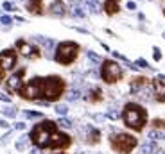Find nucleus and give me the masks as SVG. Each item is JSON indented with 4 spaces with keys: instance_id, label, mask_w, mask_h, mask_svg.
I'll list each match as a JSON object with an SVG mask.
<instances>
[{
    "instance_id": "f3484780",
    "label": "nucleus",
    "mask_w": 165,
    "mask_h": 154,
    "mask_svg": "<svg viewBox=\"0 0 165 154\" xmlns=\"http://www.w3.org/2000/svg\"><path fill=\"white\" fill-rule=\"evenodd\" d=\"M86 142H88L90 145L99 143V142H101V131L95 129V127H90V129H88V135H86Z\"/></svg>"
},
{
    "instance_id": "4468645a",
    "label": "nucleus",
    "mask_w": 165,
    "mask_h": 154,
    "mask_svg": "<svg viewBox=\"0 0 165 154\" xmlns=\"http://www.w3.org/2000/svg\"><path fill=\"white\" fill-rule=\"evenodd\" d=\"M49 13L52 15V16H65L68 11H66V5H65V2L63 0H54L50 5H49Z\"/></svg>"
},
{
    "instance_id": "473e14b6",
    "label": "nucleus",
    "mask_w": 165,
    "mask_h": 154,
    "mask_svg": "<svg viewBox=\"0 0 165 154\" xmlns=\"http://www.w3.org/2000/svg\"><path fill=\"white\" fill-rule=\"evenodd\" d=\"M0 22H2L4 25H9V23L13 22V18H11V16H2V18H0Z\"/></svg>"
},
{
    "instance_id": "dca6fc26",
    "label": "nucleus",
    "mask_w": 165,
    "mask_h": 154,
    "mask_svg": "<svg viewBox=\"0 0 165 154\" xmlns=\"http://www.w3.org/2000/svg\"><path fill=\"white\" fill-rule=\"evenodd\" d=\"M25 7H27V11L32 13V15H43V9H45L43 0H27Z\"/></svg>"
},
{
    "instance_id": "a18cd8bd",
    "label": "nucleus",
    "mask_w": 165,
    "mask_h": 154,
    "mask_svg": "<svg viewBox=\"0 0 165 154\" xmlns=\"http://www.w3.org/2000/svg\"><path fill=\"white\" fill-rule=\"evenodd\" d=\"M163 138H165V136H163Z\"/></svg>"
},
{
    "instance_id": "72a5a7b5",
    "label": "nucleus",
    "mask_w": 165,
    "mask_h": 154,
    "mask_svg": "<svg viewBox=\"0 0 165 154\" xmlns=\"http://www.w3.org/2000/svg\"><path fill=\"white\" fill-rule=\"evenodd\" d=\"M154 59H156V61H160V59H162V52H160V49H158V47H154Z\"/></svg>"
},
{
    "instance_id": "6ab92c4d",
    "label": "nucleus",
    "mask_w": 165,
    "mask_h": 154,
    "mask_svg": "<svg viewBox=\"0 0 165 154\" xmlns=\"http://www.w3.org/2000/svg\"><path fill=\"white\" fill-rule=\"evenodd\" d=\"M140 149H142V154H154L160 147H158L154 142H145V143H142Z\"/></svg>"
},
{
    "instance_id": "f257e3e1",
    "label": "nucleus",
    "mask_w": 165,
    "mask_h": 154,
    "mask_svg": "<svg viewBox=\"0 0 165 154\" xmlns=\"http://www.w3.org/2000/svg\"><path fill=\"white\" fill-rule=\"evenodd\" d=\"M120 116H122L124 126L135 133L144 131V127L147 126V109L138 102H127L124 106Z\"/></svg>"
},
{
    "instance_id": "ddd939ff",
    "label": "nucleus",
    "mask_w": 165,
    "mask_h": 154,
    "mask_svg": "<svg viewBox=\"0 0 165 154\" xmlns=\"http://www.w3.org/2000/svg\"><path fill=\"white\" fill-rule=\"evenodd\" d=\"M147 86H151V81L147 79V77H133L131 79V92L133 93H138V92H142L144 88H147Z\"/></svg>"
},
{
    "instance_id": "423d86ee",
    "label": "nucleus",
    "mask_w": 165,
    "mask_h": 154,
    "mask_svg": "<svg viewBox=\"0 0 165 154\" xmlns=\"http://www.w3.org/2000/svg\"><path fill=\"white\" fill-rule=\"evenodd\" d=\"M43 81L45 77H32L31 81L23 82L18 95L25 100H40L43 99Z\"/></svg>"
},
{
    "instance_id": "5701e85b",
    "label": "nucleus",
    "mask_w": 165,
    "mask_h": 154,
    "mask_svg": "<svg viewBox=\"0 0 165 154\" xmlns=\"http://www.w3.org/2000/svg\"><path fill=\"white\" fill-rule=\"evenodd\" d=\"M2 113H4L5 116L15 118V116H16V109H15V108H4V109H2Z\"/></svg>"
},
{
    "instance_id": "aec40b11",
    "label": "nucleus",
    "mask_w": 165,
    "mask_h": 154,
    "mask_svg": "<svg viewBox=\"0 0 165 154\" xmlns=\"http://www.w3.org/2000/svg\"><path fill=\"white\" fill-rule=\"evenodd\" d=\"M54 111H56L59 116H66V113H68V106H66V104H58V106L54 108Z\"/></svg>"
},
{
    "instance_id": "0eeeda50",
    "label": "nucleus",
    "mask_w": 165,
    "mask_h": 154,
    "mask_svg": "<svg viewBox=\"0 0 165 154\" xmlns=\"http://www.w3.org/2000/svg\"><path fill=\"white\" fill-rule=\"evenodd\" d=\"M101 65V79L106 84H115L122 79V66L113 59H103Z\"/></svg>"
},
{
    "instance_id": "1a4fd4ad",
    "label": "nucleus",
    "mask_w": 165,
    "mask_h": 154,
    "mask_svg": "<svg viewBox=\"0 0 165 154\" xmlns=\"http://www.w3.org/2000/svg\"><path fill=\"white\" fill-rule=\"evenodd\" d=\"M25 68H20V70H16L13 75L9 77L7 81H5V90H7V93H20L22 86H23V75H25Z\"/></svg>"
},
{
    "instance_id": "2f4dec72",
    "label": "nucleus",
    "mask_w": 165,
    "mask_h": 154,
    "mask_svg": "<svg viewBox=\"0 0 165 154\" xmlns=\"http://www.w3.org/2000/svg\"><path fill=\"white\" fill-rule=\"evenodd\" d=\"M135 65H138L140 68H149V65H147V61H145V59H138Z\"/></svg>"
},
{
    "instance_id": "f8f14e48",
    "label": "nucleus",
    "mask_w": 165,
    "mask_h": 154,
    "mask_svg": "<svg viewBox=\"0 0 165 154\" xmlns=\"http://www.w3.org/2000/svg\"><path fill=\"white\" fill-rule=\"evenodd\" d=\"M151 88H153V95L158 102H165V81L156 77L151 81Z\"/></svg>"
},
{
    "instance_id": "c9c22d12",
    "label": "nucleus",
    "mask_w": 165,
    "mask_h": 154,
    "mask_svg": "<svg viewBox=\"0 0 165 154\" xmlns=\"http://www.w3.org/2000/svg\"><path fill=\"white\" fill-rule=\"evenodd\" d=\"M0 100H4V102H11V97L5 95V93H0Z\"/></svg>"
},
{
    "instance_id": "c03bdc74",
    "label": "nucleus",
    "mask_w": 165,
    "mask_h": 154,
    "mask_svg": "<svg viewBox=\"0 0 165 154\" xmlns=\"http://www.w3.org/2000/svg\"><path fill=\"white\" fill-rule=\"evenodd\" d=\"M163 13H165V9H163Z\"/></svg>"
},
{
    "instance_id": "412c9836",
    "label": "nucleus",
    "mask_w": 165,
    "mask_h": 154,
    "mask_svg": "<svg viewBox=\"0 0 165 154\" xmlns=\"http://www.w3.org/2000/svg\"><path fill=\"white\" fill-rule=\"evenodd\" d=\"M151 124H153L154 129H165V120H162V118H154Z\"/></svg>"
},
{
    "instance_id": "7ed1b4c3",
    "label": "nucleus",
    "mask_w": 165,
    "mask_h": 154,
    "mask_svg": "<svg viewBox=\"0 0 165 154\" xmlns=\"http://www.w3.org/2000/svg\"><path fill=\"white\" fill-rule=\"evenodd\" d=\"M65 88H66V82H65L63 77L59 75L45 77V81H43V99L47 102H56L65 93Z\"/></svg>"
},
{
    "instance_id": "393cba45",
    "label": "nucleus",
    "mask_w": 165,
    "mask_h": 154,
    "mask_svg": "<svg viewBox=\"0 0 165 154\" xmlns=\"http://www.w3.org/2000/svg\"><path fill=\"white\" fill-rule=\"evenodd\" d=\"M27 140H29V136H22L20 140L16 142V149H18V151H23V149H25V142H27Z\"/></svg>"
},
{
    "instance_id": "79ce46f5",
    "label": "nucleus",
    "mask_w": 165,
    "mask_h": 154,
    "mask_svg": "<svg viewBox=\"0 0 165 154\" xmlns=\"http://www.w3.org/2000/svg\"><path fill=\"white\" fill-rule=\"evenodd\" d=\"M163 38H165V32H163Z\"/></svg>"
},
{
    "instance_id": "f03ea898",
    "label": "nucleus",
    "mask_w": 165,
    "mask_h": 154,
    "mask_svg": "<svg viewBox=\"0 0 165 154\" xmlns=\"http://www.w3.org/2000/svg\"><path fill=\"white\" fill-rule=\"evenodd\" d=\"M54 131H58V124L49 120V118H43L40 124H36L31 133H29V140L34 143L36 149H49V143H50V136Z\"/></svg>"
},
{
    "instance_id": "b1692460",
    "label": "nucleus",
    "mask_w": 165,
    "mask_h": 154,
    "mask_svg": "<svg viewBox=\"0 0 165 154\" xmlns=\"http://www.w3.org/2000/svg\"><path fill=\"white\" fill-rule=\"evenodd\" d=\"M38 41H40L41 45L45 47V49H52L54 47V41L52 39H45V38H38Z\"/></svg>"
},
{
    "instance_id": "39448f33",
    "label": "nucleus",
    "mask_w": 165,
    "mask_h": 154,
    "mask_svg": "<svg viewBox=\"0 0 165 154\" xmlns=\"http://www.w3.org/2000/svg\"><path fill=\"white\" fill-rule=\"evenodd\" d=\"M77 56H79V45L74 41H63V43H58V47H56L54 59H56V63H59L63 66H68L77 59Z\"/></svg>"
},
{
    "instance_id": "37998d69",
    "label": "nucleus",
    "mask_w": 165,
    "mask_h": 154,
    "mask_svg": "<svg viewBox=\"0 0 165 154\" xmlns=\"http://www.w3.org/2000/svg\"><path fill=\"white\" fill-rule=\"evenodd\" d=\"M58 154H61V152H58Z\"/></svg>"
},
{
    "instance_id": "c85d7f7f",
    "label": "nucleus",
    "mask_w": 165,
    "mask_h": 154,
    "mask_svg": "<svg viewBox=\"0 0 165 154\" xmlns=\"http://www.w3.org/2000/svg\"><path fill=\"white\" fill-rule=\"evenodd\" d=\"M81 97V92L79 90H74V92H70V95H68V100H77Z\"/></svg>"
},
{
    "instance_id": "bb28decb",
    "label": "nucleus",
    "mask_w": 165,
    "mask_h": 154,
    "mask_svg": "<svg viewBox=\"0 0 165 154\" xmlns=\"http://www.w3.org/2000/svg\"><path fill=\"white\" fill-rule=\"evenodd\" d=\"M76 16H79V18H82L84 16V11H82V7L81 5H74V11H72Z\"/></svg>"
},
{
    "instance_id": "c756f323",
    "label": "nucleus",
    "mask_w": 165,
    "mask_h": 154,
    "mask_svg": "<svg viewBox=\"0 0 165 154\" xmlns=\"http://www.w3.org/2000/svg\"><path fill=\"white\" fill-rule=\"evenodd\" d=\"M88 59H92L93 63H103V59L99 58L97 54H93V52H88Z\"/></svg>"
},
{
    "instance_id": "ea45409f",
    "label": "nucleus",
    "mask_w": 165,
    "mask_h": 154,
    "mask_svg": "<svg viewBox=\"0 0 165 154\" xmlns=\"http://www.w3.org/2000/svg\"><path fill=\"white\" fill-rule=\"evenodd\" d=\"M31 154H41V149H32V151H31Z\"/></svg>"
},
{
    "instance_id": "4c0bfd02",
    "label": "nucleus",
    "mask_w": 165,
    "mask_h": 154,
    "mask_svg": "<svg viewBox=\"0 0 165 154\" xmlns=\"http://www.w3.org/2000/svg\"><path fill=\"white\" fill-rule=\"evenodd\" d=\"M127 9L135 11V9H136V4H135V2H127Z\"/></svg>"
},
{
    "instance_id": "6e6552de",
    "label": "nucleus",
    "mask_w": 165,
    "mask_h": 154,
    "mask_svg": "<svg viewBox=\"0 0 165 154\" xmlns=\"http://www.w3.org/2000/svg\"><path fill=\"white\" fill-rule=\"evenodd\" d=\"M72 145V136L63 133V131H54L52 136H50V143H49V149L52 151H65Z\"/></svg>"
},
{
    "instance_id": "e433bc0d",
    "label": "nucleus",
    "mask_w": 165,
    "mask_h": 154,
    "mask_svg": "<svg viewBox=\"0 0 165 154\" xmlns=\"http://www.w3.org/2000/svg\"><path fill=\"white\" fill-rule=\"evenodd\" d=\"M4 9H5V11H13L15 7H13V4H9V2H4Z\"/></svg>"
},
{
    "instance_id": "9d476101",
    "label": "nucleus",
    "mask_w": 165,
    "mask_h": 154,
    "mask_svg": "<svg viewBox=\"0 0 165 154\" xmlns=\"http://www.w3.org/2000/svg\"><path fill=\"white\" fill-rule=\"evenodd\" d=\"M16 50L20 52L22 56H25V58H29V59H38L41 56L40 49H38L36 45L25 41V39H18V41H16Z\"/></svg>"
},
{
    "instance_id": "a19ab883",
    "label": "nucleus",
    "mask_w": 165,
    "mask_h": 154,
    "mask_svg": "<svg viewBox=\"0 0 165 154\" xmlns=\"http://www.w3.org/2000/svg\"><path fill=\"white\" fill-rule=\"evenodd\" d=\"M154 154H165V151H162V149H158V151H156Z\"/></svg>"
},
{
    "instance_id": "a878e982",
    "label": "nucleus",
    "mask_w": 165,
    "mask_h": 154,
    "mask_svg": "<svg viewBox=\"0 0 165 154\" xmlns=\"http://www.w3.org/2000/svg\"><path fill=\"white\" fill-rule=\"evenodd\" d=\"M106 116H108V118H111V120H119V118H120V113H119V111H115V109H109V111L106 113Z\"/></svg>"
},
{
    "instance_id": "2eb2a0df",
    "label": "nucleus",
    "mask_w": 165,
    "mask_h": 154,
    "mask_svg": "<svg viewBox=\"0 0 165 154\" xmlns=\"http://www.w3.org/2000/svg\"><path fill=\"white\" fill-rule=\"evenodd\" d=\"M103 9L108 16H113V15H117L120 11V2L119 0H104Z\"/></svg>"
},
{
    "instance_id": "a211bd4d",
    "label": "nucleus",
    "mask_w": 165,
    "mask_h": 154,
    "mask_svg": "<svg viewBox=\"0 0 165 154\" xmlns=\"http://www.w3.org/2000/svg\"><path fill=\"white\" fill-rule=\"evenodd\" d=\"M88 100L93 102V104H95V102H101V100H103V90H101L99 86H93V88L90 90V97H88Z\"/></svg>"
},
{
    "instance_id": "20e7f679",
    "label": "nucleus",
    "mask_w": 165,
    "mask_h": 154,
    "mask_svg": "<svg viewBox=\"0 0 165 154\" xmlns=\"http://www.w3.org/2000/svg\"><path fill=\"white\" fill-rule=\"evenodd\" d=\"M138 145V140L135 135L129 133H113L109 136V147L119 154H131Z\"/></svg>"
},
{
    "instance_id": "cd10ccee",
    "label": "nucleus",
    "mask_w": 165,
    "mask_h": 154,
    "mask_svg": "<svg viewBox=\"0 0 165 154\" xmlns=\"http://www.w3.org/2000/svg\"><path fill=\"white\" fill-rule=\"evenodd\" d=\"M25 116H27V118H41V113L40 111H25Z\"/></svg>"
},
{
    "instance_id": "4be33fe9",
    "label": "nucleus",
    "mask_w": 165,
    "mask_h": 154,
    "mask_svg": "<svg viewBox=\"0 0 165 154\" xmlns=\"http://www.w3.org/2000/svg\"><path fill=\"white\" fill-rule=\"evenodd\" d=\"M58 126H61V127H65V129H70V127H72V122H70L68 118L61 116V118L58 120Z\"/></svg>"
},
{
    "instance_id": "7c9ffc66",
    "label": "nucleus",
    "mask_w": 165,
    "mask_h": 154,
    "mask_svg": "<svg viewBox=\"0 0 165 154\" xmlns=\"http://www.w3.org/2000/svg\"><path fill=\"white\" fill-rule=\"evenodd\" d=\"M158 138H160V133H158V131H156V129H154V131H151V133H149V140H151V142H154V140H158Z\"/></svg>"
},
{
    "instance_id": "58836bf2",
    "label": "nucleus",
    "mask_w": 165,
    "mask_h": 154,
    "mask_svg": "<svg viewBox=\"0 0 165 154\" xmlns=\"http://www.w3.org/2000/svg\"><path fill=\"white\" fill-rule=\"evenodd\" d=\"M0 127H5V129H7V127H9V124H7L5 120H0Z\"/></svg>"
},
{
    "instance_id": "9b49d317",
    "label": "nucleus",
    "mask_w": 165,
    "mask_h": 154,
    "mask_svg": "<svg viewBox=\"0 0 165 154\" xmlns=\"http://www.w3.org/2000/svg\"><path fill=\"white\" fill-rule=\"evenodd\" d=\"M16 61H18V54L13 50V49H7V50H2L0 52V68L2 70H11L16 66Z\"/></svg>"
},
{
    "instance_id": "f704fd0d",
    "label": "nucleus",
    "mask_w": 165,
    "mask_h": 154,
    "mask_svg": "<svg viewBox=\"0 0 165 154\" xmlns=\"http://www.w3.org/2000/svg\"><path fill=\"white\" fill-rule=\"evenodd\" d=\"M15 129H25V122H16V124H15Z\"/></svg>"
}]
</instances>
